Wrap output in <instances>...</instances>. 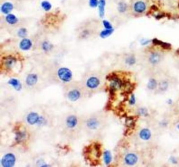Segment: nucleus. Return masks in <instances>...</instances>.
Masks as SVG:
<instances>
[{"instance_id":"obj_25","label":"nucleus","mask_w":179,"mask_h":167,"mask_svg":"<svg viewBox=\"0 0 179 167\" xmlns=\"http://www.w3.org/2000/svg\"><path fill=\"white\" fill-rule=\"evenodd\" d=\"M27 34V32H26V30L25 28H21L20 29V30L18 31V36L21 37H25Z\"/></svg>"},{"instance_id":"obj_5","label":"nucleus","mask_w":179,"mask_h":167,"mask_svg":"<svg viewBox=\"0 0 179 167\" xmlns=\"http://www.w3.org/2000/svg\"><path fill=\"white\" fill-rule=\"evenodd\" d=\"M80 92L78 89H73L67 94V98L71 101H76L80 97Z\"/></svg>"},{"instance_id":"obj_10","label":"nucleus","mask_w":179,"mask_h":167,"mask_svg":"<svg viewBox=\"0 0 179 167\" xmlns=\"http://www.w3.org/2000/svg\"><path fill=\"white\" fill-rule=\"evenodd\" d=\"M138 160L137 157L133 153L128 154L125 157V162L127 164L132 166L136 164Z\"/></svg>"},{"instance_id":"obj_7","label":"nucleus","mask_w":179,"mask_h":167,"mask_svg":"<svg viewBox=\"0 0 179 167\" xmlns=\"http://www.w3.org/2000/svg\"><path fill=\"white\" fill-rule=\"evenodd\" d=\"M77 123H78L77 119L76 118V116L74 115L68 116L66 120V124L67 127L71 129L75 127Z\"/></svg>"},{"instance_id":"obj_33","label":"nucleus","mask_w":179,"mask_h":167,"mask_svg":"<svg viewBox=\"0 0 179 167\" xmlns=\"http://www.w3.org/2000/svg\"><path fill=\"white\" fill-rule=\"evenodd\" d=\"M43 48L45 51H48L50 49V45L48 43L45 42L43 45Z\"/></svg>"},{"instance_id":"obj_35","label":"nucleus","mask_w":179,"mask_h":167,"mask_svg":"<svg viewBox=\"0 0 179 167\" xmlns=\"http://www.w3.org/2000/svg\"><path fill=\"white\" fill-rule=\"evenodd\" d=\"M177 127H178V129H179V125H178V126H177Z\"/></svg>"},{"instance_id":"obj_28","label":"nucleus","mask_w":179,"mask_h":167,"mask_svg":"<svg viewBox=\"0 0 179 167\" xmlns=\"http://www.w3.org/2000/svg\"><path fill=\"white\" fill-rule=\"evenodd\" d=\"M168 87V84L166 82H161L160 85V88L161 91H165Z\"/></svg>"},{"instance_id":"obj_13","label":"nucleus","mask_w":179,"mask_h":167,"mask_svg":"<svg viewBox=\"0 0 179 167\" xmlns=\"http://www.w3.org/2000/svg\"><path fill=\"white\" fill-rule=\"evenodd\" d=\"M32 45V44L31 41L30 40L26 39H25L24 40H22L20 43V48L24 51L30 49Z\"/></svg>"},{"instance_id":"obj_4","label":"nucleus","mask_w":179,"mask_h":167,"mask_svg":"<svg viewBox=\"0 0 179 167\" xmlns=\"http://www.w3.org/2000/svg\"><path fill=\"white\" fill-rule=\"evenodd\" d=\"M100 85V80L95 76L90 77L86 81V86L91 89L97 88Z\"/></svg>"},{"instance_id":"obj_8","label":"nucleus","mask_w":179,"mask_h":167,"mask_svg":"<svg viewBox=\"0 0 179 167\" xmlns=\"http://www.w3.org/2000/svg\"><path fill=\"white\" fill-rule=\"evenodd\" d=\"M39 116L35 112H31L28 115L27 117V121L30 125H34L36 124L39 122Z\"/></svg>"},{"instance_id":"obj_1","label":"nucleus","mask_w":179,"mask_h":167,"mask_svg":"<svg viewBox=\"0 0 179 167\" xmlns=\"http://www.w3.org/2000/svg\"><path fill=\"white\" fill-rule=\"evenodd\" d=\"M58 76L61 80L65 82H68L72 78V73L67 68H61L58 71Z\"/></svg>"},{"instance_id":"obj_15","label":"nucleus","mask_w":179,"mask_h":167,"mask_svg":"<svg viewBox=\"0 0 179 167\" xmlns=\"http://www.w3.org/2000/svg\"><path fill=\"white\" fill-rule=\"evenodd\" d=\"M13 9V5L12 4L9 2H6L3 4V5L1 7V10H2V12L4 13L7 14L10 12Z\"/></svg>"},{"instance_id":"obj_24","label":"nucleus","mask_w":179,"mask_h":167,"mask_svg":"<svg viewBox=\"0 0 179 167\" xmlns=\"http://www.w3.org/2000/svg\"><path fill=\"white\" fill-rule=\"evenodd\" d=\"M42 6L43 8L46 11H49L52 7L51 4L47 1H43L42 3Z\"/></svg>"},{"instance_id":"obj_27","label":"nucleus","mask_w":179,"mask_h":167,"mask_svg":"<svg viewBox=\"0 0 179 167\" xmlns=\"http://www.w3.org/2000/svg\"><path fill=\"white\" fill-rule=\"evenodd\" d=\"M126 63L130 65H134L136 63V59L134 57L131 56V57L128 58L127 59H126Z\"/></svg>"},{"instance_id":"obj_3","label":"nucleus","mask_w":179,"mask_h":167,"mask_svg":"<svg viewBox=\"0 0 179 167\" xmlns=\"http://www.w3.org/2000/svg\"><path fill=\"white\" fill-rule=\"evenodd\" d=\"M109 77L110 80L111 81L110 83V87L112 90H117L119 89L122 87V81L118 78L115 74L111 75Z\"/></svg>"},{"instance_id":"obj_17","label":"nucleus","mask_w":179,"mask_h":167,"mask_svg":"<svg viewBox=\"0 0 179 167\" xmlns=\"http://www.w3.org/2000/svg\"><path fill=\"white\" fill-rule=\"evenodd\" d=\"M8 83L10 85H12L13 87H14V88H15L16 90L19 91L21 89V85L20 82L17 79H14V78L11 79V80H9Z\"/></svg>"},{"instance_id":"obj_14","label":"nucleus","mask_w":179,"mask_h":167,"mask_svg":"<svg viewBox=\"0 0 179 167\" xmlns=\"http://www.w3.org/2000/svg\"><path fill=\"white\" fill-rule=\"evenodd\" d=\"M139 135L140 137L142 139L144 140H148L150 138L151 134L150 131L149 130V129H143L140 131Z\"/></svg>"},{"instance_id":"obj_26","label":"nucleus","mask_w":179,"mask_h":167,"mask_svg":"<svg viewBox=\"0 0 179 167\" xmlns=\"http://www.w3.org/2000/svg\"><path fill=\"white\" fill-rule=\"evenodd\" d=\"M126 124H127L128 126L130 127H134V119L132 117H130L127 119L126 121Z\"/></svg>"},{"instance_id":"obj_20","label":"nucleus","mask_w":179,"mask_h":167,"mask_svg":"<svg viewBox=\"0 0 179 167\" xmlns=\"http://www.w3.org/2000/svg\"><path fill=\"white\" fill-rule=\"evenodd\" d=\"M6 21L11 24H14L18 22V19L16 18V16L12 14H9L6 16Z\"/></svg>"},{"instance_id":"obj_11","label":"nucleus","mask_w":179,"mask_h":167,"mask_svg":"<svg viewBox=\"0 0 179 167\" xmlns=\"http://www.w3.org/2000/svg\"><path fill=\"white\" fill-rule=\"evenodd\" d=\"M16 62V59L14 57L12 56H8L7 57L5 58L4 61V64L6 68L9 69L14 65Z\"/></svg>"},{"instance_id":"obj_19","label":"nucleus","mask_w":179,"mask_h":167,"mask_svg":"<svg viewBox=\"0 0 179 167\" xmlns=\"http://www.w3.org/2000/svg\"><path fill=\"white\" fill-rule=\"evenodd\" d=\"M160 60V56L157 53H153L150 56V61L152 64H157Z\"/></svg>"},{"instance_id":"obj_23","label":"nucleus","mask_w":179,"mask_h":167,"mask_svg":"<svg viewBox=\"0 0 179 167\" xmlns=\"http://www.w3.org/2000/svg\"><path fill=\"white\" fill-rule=\"evenodd\" d=\"M112 32H113L112 29H106L101 32L100 36L102 37H106L109 36L111 34H112Z\"/></svg>"},{"instance_id":"obj_21","label":"nucleus","mask_w":179,"mask_h":167,"mask_svg":"<svg viewBox=\"0 0 179 167\" xmlns=\"http://www.w3.org/2000/svg\"><path fill=\"white\" fill-rule=\"evenodd\" d=\"M104 161L106 164H109L112 160V157L110 152L109 151H106L104 152Z\"/></svg>"},{"instance_id":"obj_29","label":"nucleus","mask_w":179,"mask_h":167,"mask_svg":"<svg viewBox=\"0 0 179 167\" xmlns=\"http://www.w3.org/2000/svg\"><path fill=\"white\" fill-rule=\"evenodd\" d=\"M89 4L92 7H95L99 4V2L98 0H89Z\"/></svg>"},{"instance_id":"obj_2","label":"nucleus","mask_w":179,"mask_h":167,"mask_svg":"<svg viewBox=\"0 0 179 167\" xmlns=\"http://www.w3.org/2000/svg\"><path fill=\"white\" fill-rule=\"evenodd\" d=\"M15 157L12 153H7L4 156L1 163L3 167H11L13 166L15 164Z\"/></svg>"},{"instance_id":"obj_9","label":"nucleus","mask_w":179,"mask_h":167,"mask_svg":"<svg viewBox=\"0 0 179 167\" xmlns=\"http://www.w3.org/2000/svg\"><path fill=\"white\" fill-rule=\"evenodd\" d=\"M146 4L143 1H138L134 3V11L138 13H142L146 9Z\"/></svg>"},{"instance_id":"obj_32","label":"nucleus","mask_w":179,"mask_h":167,"mask_svg":"<svg viewBox=\"0 0 179 167\" xmlns=\"http://www.w3.org/2000/svg\"><path fill=\"white\" fill-rule=\"evenodd\" d=\"M135 103H136V98L134 95H132L130 99L129 100V103L131 105H134Z\"/></svg>"},{"instance_id":"obj_34","label":"nucleus","mask_w":179,"mask_h":167,"mask_svg":"<svg viewBox=\"0 0 179 167\" xmlns=\"http://www.w3.org/2000/svg\"><path fill=\"white\" fill-rule=\"evenodd\" d=\"M119 11H121V12H124V11H125V9H126V6L124 4L121 3V4H120V5H119Z\"/></svg>"},{"instance_id":"obj_22","label":"nucleus","mask_w":179,"mask_h":167,"mask_svg":"<svg viewBox=\"0 0 179 167\" xmlns=\"http://www.w3.org/2000/svg\"><path fill=\"white\" fill-rule=\"evenodd\" d=\"M157 86V82H156V80L154 79H151L149 81V82L147 84V87L148 88L151 89V90H153L155 88H156Z\"/></svg>"},{"instance_id":"obj_30","label":"nucleus","mask_w":179,"mask_h":167,"mask_svg":"<svg viewBox=\"0 0 179 167\" xmlns=\"http://www.w3.org/2000/svg\"><path fill=\"white\" fill-rule=\"evenodd\" d=\"M103 25L105 26V28L106 29H112V26L110 24L109 22L107 21H103Z\"/></svg>"},{"instance_id":"obj_12","label":"nucleus","mask_w":179,"mask_h":167,"mask_svg":"<svg viewBox=\"0 0 179 167\" xmlns=\"http://www.w3.org/2000/svg\"><path fill=\"white\" fill-rule=\"evenodd\" d=\"M37 76L35 74H31L28 75L27 78H26V84H28V86H33V85H35L37 82Z\"/></svg>"},{"instance_id":"obj_18","label":"nucleus","mask_w":179,"mask_h":167,"mask_svg":"<svg viewBox=\"0 0 179 167\" xmlns=\"http://www.w3.org/2000/svg\"><path fill=\"white\" fill-rule=\"evenodd\" d=\"M106 4L105 0H100L99 2V11L100 17L103 18L105 14V6Z\"/></svg>"},{"instance_id":"obj_6","label":"nucleus","mask_w":179,"mask_h":167,"mask_svg":"<svg viewBox=\"0 0 179 167\" xmlns=\"http://www.w3.org/2000/svg\"><path fill=\"white\" fill-rule=\"evenodd\" d=\"M100 125L98 119L96 118H91L88 119V120L86 122L87 127L91 129V130H95L99 127Z\"/></svg>"},{"instance_id":"obj_16","label":"nucleus","mask_w":179,"mask_h":167,"mask_svg":"<svg viewBox=\"0 0 179 167\" xmlns=\"http://www.w3.org/2000/svg\"><path fill=\"white\" fill-rule=\"evenodd\" d=\"M153 43H154L155 45H158L161 46L163 49H171V45L169 44H168L167 43L163 42L161 41L155 39L153 40Z\"/></svg>"},{"instance_id":"obj_31","label":"nucleus","mask_w":179,"mask_h":167,"mask_svg":"<svg viewBox=\"0 0 179 167\" xmlns=\"http://www.w3.org/2000/svg\"><path fill=\"white\" fill-rule=\"evenodd\" d=\"M139 112L140 115H141L145 116L148 114L147 110L145 108H141L139 110Z\"/></svg>"}]
</instances>
